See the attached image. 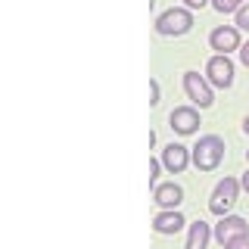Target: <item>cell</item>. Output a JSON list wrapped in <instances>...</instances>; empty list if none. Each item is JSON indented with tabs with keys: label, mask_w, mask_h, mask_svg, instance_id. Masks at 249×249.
Wrapping results in <instances>:
<instances>
[{
	"label": "cell",
	"mask_w": 249,
	"mask_h": 249,
	"mask_svg": "<svg viewBox=\"0 0 249 249\" xmlns=\"http://www.w3.org/2000/svg\"><path fill=\"white\" fill-rule=\"evenodd\" d=\"M240 62H243V66L249 69V41H246L243 47H240Z\"/></svg>",
	"instance_id": "cell-19"
},
{
	"label": "cell",
	"mask_w": 249,
	"mask_h": 249,
	"mask_svg": "<svg viewBox=\"0 0 249 249\" xmlns=\"http://www.w3.org/2000/svg\"><path fill=\"white\" fill-rule=\"evenodd\" d=\"M209 47H212L215 53H221V56H228V53L240 50V28L237 25H218L212 28V35H209Z\"/></svg>",
	"instance_id": "cell-7"
},
{
	"label": "cell",
	"mask_w": 249,
	"mask_h": 249,
	"mask_svg": "<svg viewBox=\"0 0 249 249\" xmlns=\"http://www.w3.org/2000/svg\"><path fill=\"white\" fill-rule=\"evenodd\" d=\"M209 3H212L218 13H224V16H228V13H237L240 6H243L240 0H209Z\"/></svg>",
	"instance_id": "cell-13"
},
{
	"label": "cell",
	"mask_w": 249,
	"mask_h": 249,
	"mask_svg": "<svg viewBox=\"0 0 249 249\" xmlns=\"http://www.w3.org/2000/svg\"><path fill=\"white\" fill-rule=\"evenodd\" d=\"M243 131H246V134H249V115H246V119H243Z\"/></svg>",
	"instance_id": "cell-21"
},
{
	"label": "cell",
	"mask_w": 249,
	"mask_h": 249,
	"mask_svg": "<svg viewBox=\"0 0 249 249\" xmlns=\"http://www.w3.org/2000/svg\"><path fill=\"white\" fill-rule=\"evenodd\" d=\"M249 228H246V221L240 215H221V221L215 224V240L218 243H231L233 237H240V233H246Z\"/></svg>",
	"instance_id": "cell-10"
},
{
	"label": "cell",
	"mask_w": 249,
	"mask_h": 249,
	"mask_svg": "<svg viewBox=\"0 0 249 249\" xmlns=\"http://www.w3.org/2000/svg\"><path fill=\"white\" fill-rule=\"evenodd\" d=\"M240 181L237 178H221V181L215 184V190H212V199H209V212L212 215H228V209L237 202V196H240Z\"/></svg>",
	"instance_id": "cell-3"
},
{
	"label": "cell",
	"mask_w": 249,
	"mask_h": 249,
	"mask_svg": "<svg viewBox=\"0 0 249 249\" xmlns=\"http://www.w3.org/2000/svg\"><path fill=\"white\" fill-rule=\"evenodd\" d=\"M159 81H156V78H150V106H159Z\"/></svg>",
	"instance_id": "cell-17"
},
{
	"label": "cell",
	"mask_w": 249,
	"mask_h": 249,
	"mask_svg": "<svg viewBox=\"0 0 249 249\" xmlns=\"http://www.w3.org/2000/svg\"><path fill=\"white\" fill-rule=\"evenodd\" d=\"M233 19H237V28H240V31H249V0L240 6L237 13H233Z\"/></svg>",
	"instance_id": "cell-14"
},
{
	"label": "cell",
	"mask_w": 249,
	"mask_h": 249,
	"mask_svg": "<svg viewBox=\"0 0 249 249\" xmlns=\"http://www.w3.org/2000/svg\"><path fill=\"white\" fill-rule=\"evenodd\" d=\"M159 168H162V159H150V187L159 184Z\"/></svg>",
	"instance_id": "cell-16"
},
{
	"label": "cell",
	"mask_w": 249,
	"mask_h": 249,
	"mask_svg": "<svg viewBox=\"0 0 249 249\" xmlns=\"http://www.w3.org/2000/svg\"><path fill=\"white\" fill-rule=\"evenodd\" d=\"M168 128L175 131V134H196L199 131V109L196 106H178V109H171V115H168Z\"/></svg>",
	"instance_id": "cell-5"
},
{
	"label": "cell",
	"mask_w": 249,
	"mask_h": 249,
	"mask_svg": "<svg viewBox=\"0 0 249 249\" xmlns=\"http://www.w3.org/2000/svg\"><path fill=\"white\" fill-rule=\"evenodd\" d=\"M206 3H209V0H184V6H187V10H202Z\"/></svg>",
	"instance_id": "cell-18"
},
{
	"label": "cell",
	"mask_w": 249,
	"mask_h": 249,
	"mask_svg": "<svg viewBox=\"0 0 249 249\" xmlns=\"http://www.w3.org/2000/svg\"><path fill=\"white\" fill-rule=\"evenodd\" d=\"M184 93H187V100H190L193 106H199V109H209L215 103L212 84H209V78H202L199 72H184Z\"/></svg>",
	"instance_id": "cell-4"
},
{
	"label": "cell",
	"mask_w": 249,
	"mask_h": 249,
	"mask_svg": "<svg viewBox=\"0 0 249 249\" xmlns=\"http://www.w3.org/2000/svg\"><path fill=\"white\" fill-rule=\"evenodd\" d=\"M209 240H212V228L206 221H193L190 231H187V246L184 249H206Z\"/></svg>",
	"instance_id": "cell-12"
},
{
	"label": "cell",
	"mask_w": 249,
	"mask_h": 249,
	"mask_svg": "<svg viewBox=\"0 0 249 249\" xmlns=\"http://www.w3.org/2000/svg\"><path fill=\"white\" fill-rule=\"evenodd\" d=\"M224 249H249V231L240 233V237H233L231 243H224Z\"/></svg>",
	"instance_id": "cell-15"
},
{
	"label": "cell",
	"mask_w": 249,
	"mask_h": 249,
	"mask_svg": "<svg viewBox=\"0 0 249 249\" xmlns=\"http://www.w3.org/2000/svg\"><path fill=\"white\" fill-rule=\"evenodd\" d=\"M240 3H246V0H240Z\"/></svg>",
	"instance_id": "cell-23"
},
{
	"label": "cell",
	"mask_w": 249,
	"mask_h": 249,
	"mask_svg": "<svg viewBox=\"0 0 249 249\" xmlns=\"http://www.w3.org/2000/svg\"><path fill=\"white\" fill-rule=\"evenodd\" d=\"M190 162H193V156L181 143H168L165 150H162V165H165V171H171V175H181V171H187Z\"/></svg>",
	"instance_id": "cell-8"
},
{
	"label": "cell",
	"mask_w": 249,
	"mask_h": 249,
	"mask_svg": "<svg viewBox=\"0 0 249 249\" xmlns=\"http://www.w3.org/2000/svg\"><path fill=\"white\" fill-rule=\"evenodd\" d=\"M153 202L159 209H178L184 202V190H181V184H175V181H168V184H156L153 187Z\"/></svg>",
	"instance_id": "cell-9"
},
{
	"label": "cell",
	"mask_w": 249,
	"mask_h": 249,
	"mask_svg": "<svg viewBox=\"0 0 249 249\" xmlns=\"http://www.w3.org/2000/svg\"><path fill=\"white\" fill-rule=\"evenodd\" d=\"M190 28H193V13L187 6H171V10H165L156 19V31L162 37H181Z\"/></svg>",
	"instance_id": "cell-2"
},
{
	"label": "cell",
	"mask_w": 249,
	"mask_h": 249,
	"mask_svg": "<svg viewBox=\"0 0 249 249\" xmlns=\"http://www.w3.org/2000/svg\"><path fill=\"white\" fill-rule=\"evenodd\" d=\"M190 156H193V165L199 171H215L224 159V140L218 134H206V137H199V143L190 150Z\"/></svg>",
	"instance_id": "cell-1"
},
{
	"label": "cell",
	"mask_w": 249,
	"mask_h": 249,
	"mask_svg": "<svg viewBox=\"0 0 249 249\" xmlns=\"http://www.w3.org/2000/svg\"><path fill=\"white\" fill-rule=\"evenodd\" d=\"M240 187H243V190L249 193V171H246V175H243V178H240Z\"/></svg>",
	"instance_id": "cell-20"
},
{
	"label": "cell",
	"mask_w": 249,
	"mask_h": 249,
	"mask_svg": "<svg viewBox=\"0 0 249 249\" xmlns=\"http://www.w3.org/2000/svg\"><path fill=\"white\" fill-rule=\"evenodd\" d=\"M184 224H187V221H184V215L178 212V209H162V212L153 218V231L162 233V237H171V233H178Z\"/></svg>",
	"instance_id": "cell-11"
},
{
	"label": "cell",
	"mask_w": 249,
	"mask_h": 249,
	"mask_svg": "<svg viewBox=\"0 0 249 249\" xmlns=\"http://www.w3.org/2000/svg\"><path fill=\"white\" fill-rule=\"evenodd\" d=\"M246 159H249V150H246Z\"/></svg>",
	"instance_id": "cell-22"
},
{
	"label": "cell",
	"mask_w": 249,
	"mask_h": 249,
	"mask_svg": "<svg viewBox=\"0 0 249 249\" xmlns=\"http://www.w3.org/2000/svg\"><path fill=\"white\" fill-rule=\"evenodd\" d=\"M206 78H209L212 88L228 90L231 84H233V62L228 56H221V53H215V56L206 62Z\"/></svg>",
	"instance_id": "cell-6"
}]
</instances>
